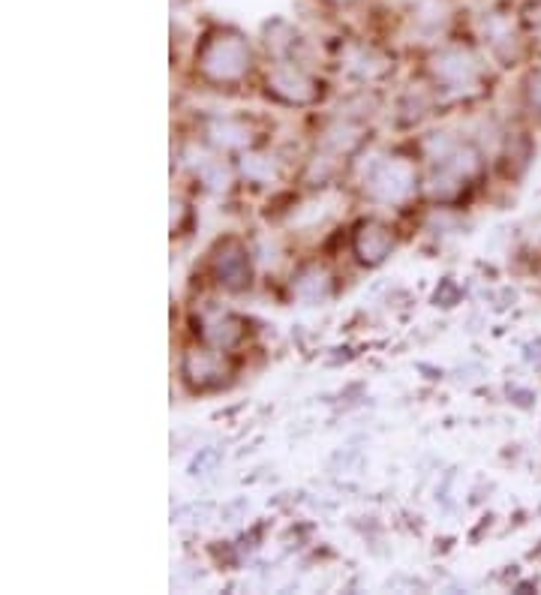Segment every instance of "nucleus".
<instances>
[{
    "mask_svg": "<svg viewBox=\"0 0 541 595\" xmlns=\"http://www.w3.org/2000/svg\"><path fill=\"white\" fill-rule=\"evenodd\" d=\"M199 73L214 82V85H235L241 82L250 67H253V52L247 46V40L235 31H217L211 34L199 55H196Z\"/></svg>",
    "mask_w": 541,
    "mask_h": 595,
    "instance_id": "1",
    "label": "nucleus"
},
{
    "mask_svg": "<svg viewBox=\"0 0 541 595\" xmlns=\"http://www.w3.org/2000/svg\"><path fill=\"white\" fill-rule=\"evenodd\" d=\"M418 187V175L415 166L403 157H382L370 166L367 178H364V190L388 205H400L406 202Z\"/></svg>",
    "mask_w": 541,
    "mask_h": 595,
    "instance_id": "2",
    "label": "nucleus"
},
{
    "mask_svg": "<svg viewBox=\"0 0 541 595\" xmlns=\"http://www.w3.org/2000/svg\"><path fill=\"white\" fill-rule=\"evenodd\" d=\"M430 70V79L448 91V94H463V91H475V85L481 82V70H478V61L472 58V52L466 49H442L430 58L427 64Z\"/></svg>",
    "mask_w": 541,
    "mask_h": 595,
    "instance_id": "3",
    "label": "nucleus"
},
{
    "mask_svg": "<svg viewBox=\"0 0 541 595\" xmlns=\"http://www.w3.org/2000/svg\"><path fill=\"white\" fill-rule=\"evenodd\" d=\"M211 274L214 283L226 292H241L250 286L253 277V262H250V250L241 238H223L214 250H211Z\"/></svg>",
    "mask_w": 541,
    "mask_h": 595,
    "instance_id": "4",
    "label": "nucleus"
},
{
    "mask_svg": "<svg viewBox=\"0 0 541 595\" xmlns=\"http://www.w3.org/2000/svg\"><path fill=\"white\" fill-rule=\"evenodd\" d=\"M265 91L286 106H313L322 97V85L292 64H277L265 79Z\"/></svg>",
    "mask_w": 541,
    "mask_h": 595,
    "instance_id": "5",
    "label": "nucleus"
},
{
    "mask_svg": "<svg viewBox=\"0 0 541 595\" xmlns=\"http://www.w3.org/2000/svg\"><path fill=\"white\" fill-rule=\"evenodd\" d=\"M181 376L193 391H211L220 388L229 379V364L223 361L220 349L214 346H193L181 358Z\"/></svg>",
    "mask_w": 541,
    "mask_h": 595,
    "instance_id": "6",
    "label": "nucleus"
},
{
    "mask_svg": "<svg viewBox=\"0 0 541 595\" xmlns=\"http://www.w3.org/2000/svg\"><path fill=\"white\" fill-rule=\"evenodd\" d=\"M394 244H397V241H394V232H391V226H385L382 220H364V223L355 226L352 250H355L358 262L367 265V268L382 265V262L391 256Z\"/></svg>",
    "mask_w": 541,
    "mask_h": 595,
    "instance_id": "7",
    "label": "nucleus"
},
{
    "mask_svg": "<svg viewBox=\"0 0 541 595\" xmlns=\"http://www.w3.org/2000/svg\"><path fill=\"white\" fill-rule=\"evenodd\" d=\"M244 331H247L244 319L235 316V313H226V310H211V313H205V316L199 319V334H202V340H205L208 346L220 349V352L238 346L241 337H244Z\"/></svg>",
    "mask_w": 541,
    "mask_h": 595,
    "instance_id": "8",
    "label": "nucleus"
},
{
    "mask_svg": "<svg viewBox=\"0 0 541 595\" xmlns=\"http://www.w3.org/2000/svg\"><path fill=\"white\" fill-rule=\"evenodd\" d=\"M205 136L211 145L223 148V151H244L256 145V133L244 118H211L205 124Z\"/></svg>",
    "mask_w": 541,
    "mask_h": 595,
    "instance_id": "9",
    "label": "nucleus"
},
{
    "mask_svg": "<svg viewBox=\"0 0 541 595\" xmlns=\"http://www.w3.org/2000/svg\"><path fill=\"white\" fill-rule=\"evenodd\" d=\"M292 289L304 304H322L331 298V274L319 265H307L292 280Z\"/></svg>",
    "mask_w": 541,
    "mask_h": 595,
    "instance_id": "10",
    "label": "nucleus"
},
{
    "mask_svg": "<svg viewBox=\"0 0 541 595\" xmlns=\"http://www.w3.org/2000/svg\"><path fill=\"white\" fill-rule=\"evenodd\" d=\"M466 181H469V178H463L457 169H451V166H445V163H433V172H430V178H427V193H430L436 202H454V199L463 193Z\"/></svg>",
    "mask_w": 541,
    "mask_h": 595,
    "instance_id": "11",
    "label": "nucleus"
},
{
    "mask_svg": "<svg viewBox=\"0 0 541 595\" xmlns=\"http://www.w3.org/2000/svg\"><path fill=\"white\" fill-rule=\"evenodd\" d=\"M346 70L352 73V76H358V79H364V82H373V79H379V76H385L388 70H391V61L382 55V52H376V49H355L349 58H346Z\"/></svg>",
    "mask_w": 541,
    "mask_h": 595,
    "instance_id": "12",
    "label": "nucleus"
},
{
    "mask_svg": "<svg viewBox=\"0 0 541 595\" xmlns=\"http://www.w3.org/2000/svg\"><path fill=\"white\" fill-rule=\"evenodd\" d=\"M361 139H364V130L361 127H355V124H337V127H331L322 136V148L331 151L334 157H340V154H352L361 145Z\"/></svg>",
    "mask_w": 541,
    "mask_h": 595,
    "instance_id": "13",
    "label": "nucleus"
},
{
    "mask_svg": "<svg viewBox=\"0 0 541 595\" xmlns=\"http://www.w3.org/2000/svg\"><path fill=\"white\" fill-rule=\"evenodd\" d=\"M529 157H532V145H529V139H526V136H511L508 151H505L508 175H514V178H517V175L529 166Z\"/></svg>",
    "mask_w": 541,
    "mask_h": 595,
    "instance_id": "14",
    "label": "nucleus"
},
{
    "mask_svg": "<svg viewBox=\"0 0 541 595\" xmlns=\"http://www.w3.org/2000/svg\"><path fill=\"white\" fill-rule=\"evenodd\" d=\"M199 178H202V184L208 187V190H226L229 187V181H232V175H229V169L220 163V160H205L202 166H199Z\"/></svg>",
    "mask_w": 541,
    "mask_h": 595,
    "instance_id": "15",
    "label": "nucleus"
},
{
    "mask_svg": "<svg viewBox=\"0 0 541 595\" xmlns=\"http://www.w3.org/2000/svg\"><path fill=\"white\" fill-rule=\"evenodd\" d=\"M241 169H244V175L250 178V181H256V184H262V181H271L274 175H277V169H274V163L268 160V157H244V163H241Z\"/></svg>",
    "mask_w": 541,
    "mask_h": 595,
    "instance_id": "16",
    "label": "nucleus"
},
{
    "mask_svg": "<svg viewBox=\"0 0 541 595\" xmlns=\"http://www.w3.org/2000/svg\"><path fill=\"white\" fill-rule=\"evenodd\" d=\"M523 94H526V103L529 109H535L541 115V70L529 73L526 82H523Z\"/></svg>",
    "mask_w": 541,
    "mask_h": 595,
    "instance_id": "17",
    "label": "nucleus"
},
{
    "mask_svg": "<svg viewBox=\"0 0 541 595\" xmlns=\"http://www.w3.org/2000/svg\"><path fill=\"white\" fill-rule=\"evenodd\" d=\"M334 175V160L331 157H313L307 166V181H328Z\"/></svg>",
    "mask_w": 541,
    "mask_h": 595,
    "instance_id": "18",
    "label": "nucleus"
},
{
    "mask_svg": "<svg viewBox=\"0 0 541 595\" xmlns=\"http://www.w3.org/2000/svg\"><path fill=\"white\" fill-rule=\"evenodd\" d=\"M457 298H460V289H457V283H454V280H445V283L436 289V295H433V301H436V304H442V307L457 304Z\"/></svg>",
    "mask_w": 541,
    "mask_h": 595,
    "instance_id": "19",
    "label": "nucleus"
},
{
    "mask_svg": "<svg viewBox=\"0 0 541 595\" xmlns=\"http://www.w3.org/2000/svg\"><path fill=\"white\" fill-rule=\"evenodd\" d=\"M526 25L529 28H535V31H541V4H532V7H526Z\"/></svg>",
    "mask_w": 541,
    "mask_h": 595,
    "instance_id": "20",
    "label": "nucleus"
},
{
    "mask_svg": "<svg viewBox=\"0 0 541 595\" xmlns=\"http://www.w3.org/2000/svg\"><path fill=\"white\" fill-rule=\"evenodd\" d=\"M328 4H352V0H328Z\"/></svg>",
    "mask_w": 541,
    "mask_h": 595,
    "instance_id": "21",
    "label": "nucleus"
}]
</instances>
